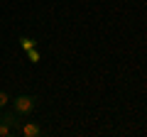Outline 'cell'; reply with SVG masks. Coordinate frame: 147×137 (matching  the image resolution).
Wrapping results in <instances>:
<instances>
[{"instance_id":"6da1fadb","label":"cell","mask_w":147,"mask_h":137,"mask_svg":"<svg viewBox=\"0 0 147 137\" xmlns=\"http://www.w3.org/2000/svg\"><path fill=\"white\" fill-rule=\"evenodd\" d=\"M34 108H37V95H17V98L12 100V110L20 113L22 118L30 115Z\"/></svg>"},{"instance_id":"7a4b0ae2","label":"cell","mask_w":147,"mask_h":137,"mask_svg":"<svg viewBox=\"0 0 147 137\" xmlns=\"http://www.w3.org/2000/svg\"><path fill=\"white\" fill-rule=\"evenodd\" d=\"M17 132H20L22 137H42L44 135V130L37 125V122H25V125H20Z\"/></svg>"},{"instance_id":"3957f363","label":"cell","mask_w":147,"mask_h":137,"mask_svg":"<svg viewBox=\"0 0 147 137\" xmlns=\"http://www.w3.org/2000/svg\"><path fill=\"white\" fill-rule=\"evenodd\" d=\"M20 118H22L20 113H15V110H7L5 115H3V120H5L7 125L12 127V130H20V125H22V122H20Z\"/></svg>"},{"instance_id":"277c9868","label":"cell","mask_w":147,"mask_h":137,"mask_svg":"<svg viewBox=\"0 0 147 137\" xmlns=\"http://www.w3.org/2000/svg\"><path fill=\"white\" fill-rule=\"evenodd\" d=\"M20 47L27 52V49H34V47H37V42H34L32 37H20Z\"/></svg>"},{"instance_id":"5b68a950","label":"cell","mask_w":147,"mask_h":137,"mask_svg":"<svg viewBox=\"0 0 147 137\" xmlns=\"http://www.w3.org/2000/svg\"><path fill=\"white\" fill-rule=\"evenodd\" d=\"M12 132H15V130H12V127L3 120V115H0V137H7V135H12Z\"/></svg>"},{"instance_id":"8992f818","label":"cell","mask_w":147,"mask_h":137,"mask_svg":"<svg viewBox=\"0 0 147 137\" xmlns=\"http://www.w3.org/2000/svg\"><path fill=\"white\" fill-rule=\"evenodd\" d=\"M27 56H30L32 64H37V61H39V49H37V47L34 49H27Z\"/></svg>"},{"instance_id":"52a82bcc","label":"cell","mask_w":147,"mask_h":137,"mask_svg":"<svg viewBox=\"0 0 147 137\" xmlns=\"http://www.w3.org/2000/svg\"><path fill=\"white\" fill-rule=\"evenodd\" d=\"M7 100H10V95H7L5 91H0V110H3V108L7 105Z\"/></svg>"}]
</instances>
